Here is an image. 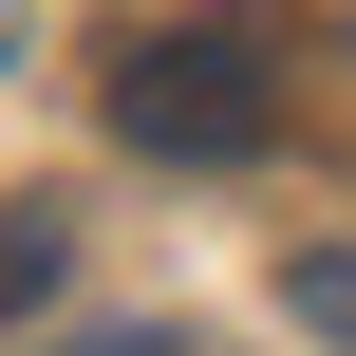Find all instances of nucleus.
Masks as SVG:
<instances>
[{
    "mask_svg": "<svg viewBox=\"0 0 356 356\" xmlns=\"http://www.w3.org/2000/svg\"><path fill=\"white\" fill-rule=\"evenodd\" d=\"M113 131L169 150V169H244V150L282 131L263 19H150V38H113Z\"/></svg>",
    "mask_w": 356,
    "mask_h": 356,
    "instance_id": "nucleus-1",
    "label": "nucleus"
},
{
    "mask_svg": "<svg viewBox=\"0 0 356 356\" xmlns=\"http://www.w3.org/2000/svg\"><path fill=\"white\" fill-rule=\"evenodd\" d=\"M56 263H75V225H56V207H0V319H38Z\"/></svg>",
    "mask_w": 356,
    "mask_h": 356,
    "instance_id": "nucleus-2",
    "label": "nucleus"
},
{
    "mask_svg": "<svg viewBox=\"0 0 356 356\" xmlns=\"http://www.w3.org/2000/svg\"><path fill=\"white\" fill-rule=\"evenodd\" d=\"M282 300H300V338H338V356H356V244H319V263H300Z\"/></svg>",
    "mask_w": 356,
    "mask_h": 356,
    "instance_id": "nucleus-3",
    "label": "nucleus"
},
{
    "mask_svg": "<svg viewBox=\"0 0 356 356\" xmlns=\"http://www.w3.org/2000/svg\"><path fill=\"white\" fill-rule=\"evenodd\" d=\"M56 356H188V338H150V319H113V338H56Z\"/></svg>",
    "mask_w": 356,
    "mask_h": 356,
    "instance_id": "nucleus-4",
    "label": "nucleus"
}]
</instances>
